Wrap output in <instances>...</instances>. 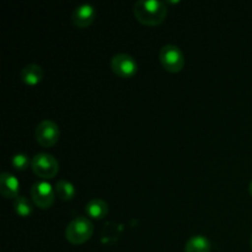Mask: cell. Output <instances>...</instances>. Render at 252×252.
<instances>
[{
    "instance_id": "cell-17",
    "label": "cell",
    "mask_w": 252,
    "mask_h": 252,
    "mask_svg": "<svg viewBox=\"0 0 252 252\" xmlns=\"http://www.w3.org/2000/svg\"><path fill=\"white\" fill-rule=\"evenodd\" d=\"M251 249H252V236H251Z\"/></svg>"
},
{
    "instance_id": "cell-3",
    "label": "cell",
    "mask_w": 252,
    "mask_h": 252,
    "mask_svg": "<svg viewBox=\"0 0 252 252\" xmlns=\"http://www.w3.org/2000/svg\"><path fill=\"white\" fill-rule=\"evenodd\" d=\"M31 169L41 179L49 180L58 174L59 164L53 155L39 153L31 159Z\"/></svg>"
},
{
    "instance_id": "cell-11",
    "label": "cell",
    "mask_w": 252,
    "mask_h": 252,
    "mask_svg": "<svg viewBox=\"0 0 252 252\" xmlns=\"http://www.w3.org/2000/svg\"><path fill=\"white\" fill-rule=\"evenodd\" d=\"M86 214L93 219H103L108 214V204L103 199L94 198L86 204Z\"/></svg>"
},
{
    "instance_id": "cell-12",
    "label": "cell",
    "mask_w": 252,
    "mask_h": 252,
    "mask_svg": "<svg viewBox=\"0 0 252 252\" xmlns=\"http://www.w3.org/2000/svg\"><path fill=\"white\" fill-rule=\"evenodd\" d=\"M185 252H211V241L203 235H194L185 246Z\"/></svg>"
},
{
    "instance_id": "cell-10",
    "label": "cell",
    "mask_w": 252,
    "mask_h": 252,
    "mask_svg": "<svg viewBox=\"0 0 252 252\" xmlns=\"http://www.w3.org/2000/svg\"><path fill=\"white\" fill-rule=\"evenodd\" d=\"M43 69L38 64H27L22 68L21 73H20L21 81L29 86L38 85L43 80Z\"/></svg>"
},
{
    "instance_id": "cell-16",
    "label": "cell",
    "mask_w": 252,
    "mask_h": 252,
    "mask_svg": "<svg viewBox=\"0 0 252 252\" xmlns=\"http://www.w3.org/2000/svg\"><path fill=\"white\" fill-rule=\"evenodd\" d=\"M249 192H250V194L252 197V181L250 182V185H249Z\"/></svg>"
},
{
    "instance_id": "cell-13",
    "label": "cell",
    "mask_w": 252,
    "mask_h": 252,
    "mask_svg": "<svg viewBox=\"0 0 252 252\" xmlns=\"http://www.w3.org/2000/svg\"><path fill=\"white\" fill-rule=\"evenodd\" d=\"M56 191V196H58L62 201H71L75 197V187L71 182L66 181V180H59L54 187Z\"/></svg>"
},
{
    "instance_id": "cell-15",
    "label": "cell",
    "mask_w": 252,
    "mask_h": 252,
    "mask_svg": "<svg viewBox=\"0 0 252 252\" xmlns=\"http://www.w3.org/2000/svg\"><path fill=\"white\" fill-rule=\"evenodd\" d=\"M11 164L12 167L15 170H17V171H25L31 165V160H30V158L26 154L20 153V154H15L12 157Z\"/></svg>"
},
{
    "instance_id": "cell-7",
    "label": "cell",
    "mask_w": 252,
    "mask_h": 252,
    "mask_svg": "<svg viewBox=\"0 0 252 252\" xmlns=\"http://www.w3.org/2000/svg\"><path fill=\"white\" fill-rule=\"evenodd\" d=\"M59 137H61V129H59L58 125L54 123L53 121L44 120L37 126L36 140L42 147H53L59 140Z\"/></svg>"
},
{
    "instance_id": "cell-14",
    "label": "cell",
    "mask_w": 252,
    "mask_h": 252,
    "mask_svg": "<svg viewBox=\"0 0 252 252\" xmlns=\"http://www.w3.org/2000/svg\"><path fill=\"white\" fill-rule=\"evenodd\" d=\"M14 209L16 212V214L21 218H27L32 214L33 212V207L30 203L29 199L24 196H19L17 198H15L14 201Z\"/></svg>"
},
{
    "instance_id": "cell-8",
    "label": "cell",
    "mask_w": 252,
    "mask_h": 252,
    "mask_svg": "<svg viewBox=\"0 0 252 252\" xmlns=\"http://www.w3.org/2000/svg\"><path fill=\"white\" fill-rule=\"evenodd\" d=\"M96 19V10L91 4H81L75 7L71 14V22L78 29L91 26Z\"/></svg>"
},
{
    "instance_id": "cell-4",
    "label": "cell",
    "mask_w": 252,
    "mask_h": 252,
    "mask_svg": "<svg viewBox=\"0 0 252 252\" xmlns=\"http://www.w3.org/2000/svg\"><path fill=\"white\" fill-rule=\"evenodd\" d=\"M159 61L162 68L170 73H180L185 66V56L175 44H165L159 53Z\"/></svg>"
},
{
    "instance_id": "cell-9",
    "label": "cell",
    "mask_w": 252,
    "mask_h": 252,
    "mask_svg": "<svg viewBox=\"0 0 252 252\" xmlns=\"http://www.w3.org/2000/svg\"><path fill=\"white\" fill-rule=\"evenodd\" d=\"M20 191V182L16 177L9 172H2L0 175V193L5 198H17Z\"/></svg>"
},
{
    "instance_id": "cell-2",
    "label": "cell",
    "mask_w": 252,
    "mask_h": 252,
    "mask_svg": "<svg viewBox=\"0 0 252 252\" xmlns=\"http://www.w3.org/2000/svg\"><path fill=\"white\" fill-rule=\"evenodd\" d=\"M94 224L86 217H76L66 225L65 239L73 245H83L91 239Z\"/></svg>"
},
{
    "instance_id": "cell-5",
    "label": "cell",
    "mask_w": 252,
    "mask_h": 252,
    "mask_svg": "<svg viewBox=\"0 0 252 252\" xmlns=\"http://www.w3.org/2000/svg\"><path fill=\"white\" fill-rule=\"evenodd\" d=\"M31 198L38 208L48 209L53 206L56 191L49 182L38 181L31 187Z\"/></svg>"
},
{
    "instance_id": "cell-6",
    "label": "cell",
    "mask_w": 252,
    "mask_h": 252,
    "mask_svg": "<svg viewBox=\"0 0 252 252\" xmlns=\"http://www.w3.org/2000/svg\"><path fill=\"white\" fill-rule=\"evenodd\" d=\"M111 69L116 75L123 79H129L138 73V63L129 54L118 53L111 59Z\"/></svg>"
},
{
    "instance_id": "cell-1",
    "label": "cell",
    "mask_w": 252,
    "mask_h": 252,
    "mask_svg": "<svg viewBox=\"0 0 252 252\" xmlns=\"http://www.w3.org/2000/svg\"><path fill=\"white\" fill-rule=\"evenodd\" d=\"M135 19L145 26H158L162 24L167 16L165 2L158 0H140L133 7Z\"/></svg>"
}]
</instances>
